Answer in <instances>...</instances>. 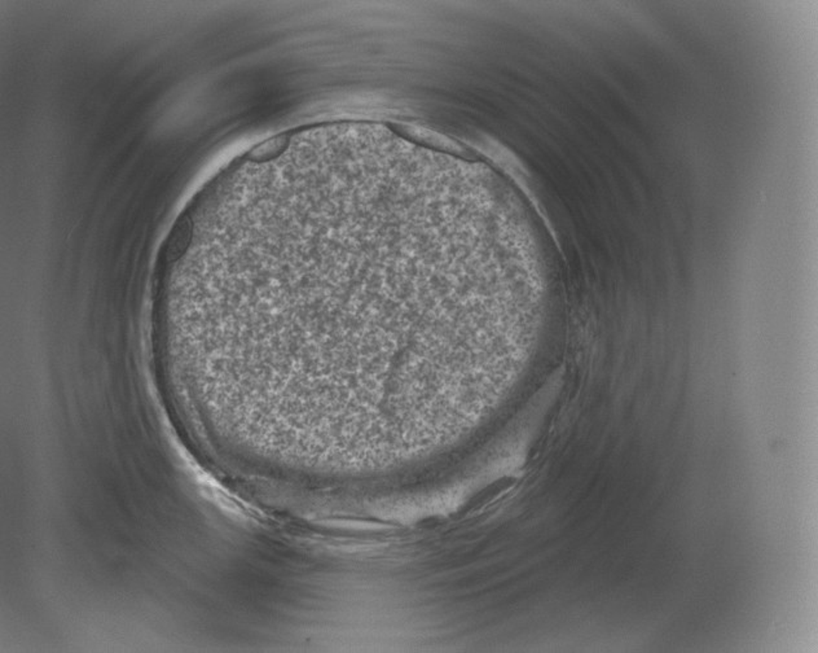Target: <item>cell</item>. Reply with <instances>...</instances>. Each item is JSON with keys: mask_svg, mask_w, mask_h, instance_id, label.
Returning <instances> with one entry per match:
<instances>
[{"mask_svg": "<svg viewBox=\"0 0 818 653\" xmlns=\"http://www.w3.org/2000/svg\"><path fill=\"white\" fill-rule=\"evenodd\" d=\"M193 235V223L189 216L182 218L177 223L172 236L170 238L169 248L166 252V258L169 262H175L179 260L188 249L191 244Z\"/></svg>", "mask_w": 818, "mask_h": 653, "instance_id": "1", "label": "cell"}, {"mask_svg": "<svg viewBox=\"0 0 818 653\" xmlns=\"http://www.w3.org/2000/svg\"><path fill=\"white\" fill-rule=\"evenodd\" d=\"M285 143H287V139L284 136L267 141L258 148L254 149L249 157H250L251 161H267V160L272 158L276 153H279L281 149L284 148Z\"/></svg>", "mask_w": 818, "mask_h": 653, "instance_id": "2", "label": "cell"}]
</instances>
